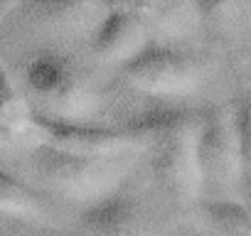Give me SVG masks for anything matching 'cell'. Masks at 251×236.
<instances>
[{"label":"cell","mask_w":251,"mask_h":236,"mask_svg":"<svg viewBox=\"0 0 251 236\" xmlns=\"http://www.w3.org/2000/svg\"><path fill=\"white\" fill-rule=\"evenodd\" d=\"M123 76L136 91L155 98H185L202 84L197 62L168 45H148L123 67Z\"/></svg>","instance_id":"5"},{"label":"cell","mask_w":251,"mask_h":236,"mask_svg":"<svg viewBox=\"0 0 251 236\" xmlns=\"http://www.w3.org/2000/svg\"><path fill=\"white\" fill-rule=\"evenodd\" d=\"M10 141H15V136H10V133H5L3 128H0V143H10Z\"/></svg>","instance_id":"15"},{"label":"cell","mask_w":251,"mask_h":236,"mask_svg":"<svg viewBox=\"0 0 251 236\" xmlns=\"http://www.w3.org/2000/svg\"><path fill=\"white\" fill-rule=\"evenodd\" d=\"M148 27H155L163 35L180 37L190 32L197 23V8L190 3H146L133 8Z\"/></svg>","instance_id":"11"},{"label":"cell","mask_w":251,"mask_h":236,"mask_svg":"<svg viewBox=\"0 0 251 236\" xmlns=\"http://www.w3.org/2000/svg\"><path fill=\"white\" fill-rule=\"evenodd\" d=\"M148 47V25L128 5H116L103 13L94 30V54L121 69Z\"/></svg>","instance_id":"8"},{"label":"cell","mask_w":251,"mask_h":236,"mask_svg":"<svg viewBox=\"0 0 251 236\" xmlns=\"http://www.w3.org/2000/svg\"><path fill=\"white\" fill-rule=\"evenodd\" d=\"M81 224L91 236H160L146 204L121 189L89 204Z\"/></svg>","instance_id":"7"},{"label":"cell","mask_w":251,"mask_h":236,"mask_svg":"<svg viewBox=\"0 0 251 236\" xmlns=\"http://www.w3.org/2000/svg\"><path fill=\"white\" fill-rule=\"evenodd\" d=\"M204 216L224 236H251V209L236 199H212L204 204Z\"/></svg>","instance_id":"13"},{"label":"cell","mask_w":251,"mask_h":236,"mask_svg":"<svg viewBox=\"0 0 251 236\" xmlns=\"http://www.w3.org/2000/svg\"><path fill=\"white\" fill-rule=\"evenodd\" d=\"M27 13L42 25L59 32H84L91 25L99 27V8L89 3H35L27 8Z\"/></svg>","instance_id":"10"},{"label":"cell","mask_w":251,"mask_h":236,"mask_svg":"<svg viewBox=\"0 0 251 236\" xmlns=\"http://www.w3.org/2000/svg\"><path fill=\"white\" fill-rule=\"evenodd\" d=\"M202 113L190 108H151L133 116L126 131L138 143L151 145V167L158 185L177 202H195L204 192L200 170Z\"/></svg>","instance_id":"1"},{"label":"cell","mask_w":251,"mask_h":236,"mask_svg":"<svg viewBox=\"0 0 251 236\" xmlns=\"http://www.w3.org/2000/svg\"><path fill=\"white\" fill-rule=\"evenodd\" d=\"M32 170L54 192L94 204L118 189L126 165L116 158H89L59 150L50 143H40L32 150Z\"/></svg>","instance_id":"2"},{"label":"cell","mask_w":251,"mask_h":236,"mask_svg":"<svg viewBox=\"0 0 251 236\" xmlns=\"http://www.w3.org/2000/svg\"><path fill=\"white\" fill-rule=\"evenodd\" d=\"M0 128L15 138L35 131V111L3 67H0Z\"/></svg>","instance_id":"12"},{"label":"cell","mask_w":251,"mask_h":236,"mask_svg":"<svg viewBox=\"0 0 251 236\" xmlns=\"http://www.w3.org/2000/svg\"><path fill=\"white\" fill-rule=\"evenodd\" d=\"M35 131L59 150L89 155V158H121L138 141L126 128H106L89 121H62L35 111Z\"/></svg>","instance_id":"6"},{"label":"cell","mask_w":251,"mask_h":236,"mask_svg":"<svg viewBox=\"0 0 251 236\" xmlns=\"http://www.w3.org/2000/svg\"><path fill=\"white\" fill-rule=\"evenodd\" d=\"M0 214L30 221L50 219V209L42 202V197L30 185H25L5 170H0Z\"/></svg>","instance_id":"9"},{"label":"cell","mask_w":251,"mask_h":236,"mask_svg":"<svg viewBox=\"0 0 251 236\" xmlns=\"http://www.w3.org/2000/svg\"><path fill=\"white\" fill-rule=\"evenodd\" d=\"M234 121H236V133H239V145H241V160H244V177L251 182V94H244L236 98L231 106Z\"/></svg>","instance_id":"14"},{"label":"cell","mask_w":251,"mask_h":236,"mask_svg":"<svg viewBox=\"0 0 251 236\" xmlns=\"http://www.w3.org/2000/svg\"><path fill=\"white\" fill-rule=\"evenodd\" d=\"M246 207L251 209V182H246Z\"/></svg>","instance_id":"16"},{"label":"cell","mask_w":251,"mask_h":236,"mask_svg":"<svg viewBox=\"0 0 251 236\" xmlns=\"http://www.w3.org/2000/svg\"><path fill=\"white\" fill-rule=\"evenodd\" d=\"M25 81L42 103L40 113L62 121H86L99 106V96L81 71L57 52H40L25 64Z\"/></svg>","instance_id":"3"},{"label":"cell","mask_w":251,"mask_h":236,"mask_svg":"<svg viewBox=\"0 0 251 236\" xmlns=\"http://www.w3.org/2000/svg\"><path fill=\"white\" fill-rule=\"evenodd\" d=\"M197 155L204 189H214L217 199H226V192L236 189L246 180L231 106L209 108L207 113H202Z\"/></svg>","instance_id":"4"}]
</instances>
